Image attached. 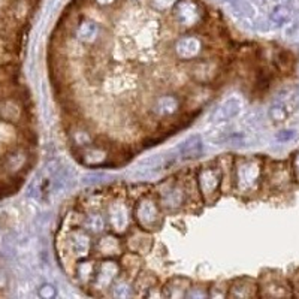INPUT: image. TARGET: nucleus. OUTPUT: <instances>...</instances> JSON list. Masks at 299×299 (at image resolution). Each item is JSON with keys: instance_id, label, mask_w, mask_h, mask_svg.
I'll list each match as a JSON object with an SVG mask.
<instances>
[{"instance_id": "obj_2", "label": "nucleus", "mask_w": 299, "mask_h": 299, "mask_svg": "<svg viewBox=\"0 0 299 299\" xmlns=\"http://www.w3.org/2000/svg\"><path fill=\"white\" fill-rule=\"evenodd\" d=\"M205 6L201 0H177L169 11L171 20L179 29L192 30L198 27L205 18Z\"/></svg>"}, {"instance_id": "obj_16", "label": "nucleus", "mask_w": 299, "mask_h": 299, "mask_svg": "<svg viewBox=\"0 0 299 299\" xmlns=\"http://www.w3.org/2000/svg\"><path fill=\"white\" fill-rule=\"evenodd\" d=\"M179 108V100L174 94H165L154 100L151 109L157 117H169L174 116Z\"/></svg>"}, {"instance_id": "obj_25", "label": "nucleus", "mask_w": 299, "mask_h": 299, "mask_svg": "<svg viewBox=\"0 0 299 299\" xmlns=\"http://www.w3.org/2000/svg\"><path fill=\"white\" fill-rule=\"evenodd\" d=\"M106 160V153L100 148H87L81 154V162L86 166H97Z\"/></svg>"}, {"instance_id": "obj_27", "label": "nucleus", "mask_w": 299, "mask_h": 299, "mask_svg": "<svg viewBox=\"0 0 299 299\" xmlns=\"http://www.w3.org/2000/svg\"><path fill=\"white\" fill-rule=\"evenodd\" d=\"M142 165L145 168H150V169H166L169 165H171V160L168 159L166 154H154L148 159L142 160Z\"/></svg>"}, {"instance_id": "obj_11", "label": "nucleus", "mask_w": 299, "mask_h": 299, "mask_svg": "<svg viewBox=\"0 0 299 299\" xmlns=\"http://www.w3.org/2000/svg\"><path fill=\"white\" fill-rule=\"evenodd\" d=\"M229 298H254L259 296V286L253 278L241 277L232 281L228 287Z\"/></svg>"}, {"instance_id": "obj_19", "label": "nucleus", "mask_w": 299, "mask_h": 299, "mask_svg": "<svg viewBox=\"0 0 299 299\" xmlns=\"http://www.w3.org/2000/svg\"><path fill=\"white\" fill-rule=\"evenodd\" d=\"M179 154L182 156V159L187 160H193L202 156L204 153V142L202 138L199 135H192L187 139H184L178 147Z\"/></svg>"}, {"instance_id": "obj_6", "label": "nucleus", "mask_w": 299, "mask_h": 299, "mask_svg": "<svg viewBox=\"0 0 299 299\" xmlns=\"http://www.w3.org/2000/svg\"><path fill=\"white\" fill-rule=\"evenodd\" d=\"M130 209L123 199H114L105 209V218L116 235H124L130 228Z\"/></svg>"}, {"instance_id": "obj_9", "label": "nucleus", "mask_w": 299, "mask_h": 299, "mask_svg": "<svg viewBox=\"0 0 299 299\" xmlns=\"http://www.w3.org/2000/svg\"><path fill=\"white\" fill-rule=\"evenodd\" d=\"M67 250L72 256L78 257V259H84L91 253L93 248V242L89 232H86L84 229H75L72 232H69L67 239Z\"/></svg>"}, {"instance_id": "obj_1", "label": "nucleus", "mask_w": 299, "mask_h": 299, "mask_svg": "<svg viewBox=\"0 0 299 299\" xmlns=\"http://www.w3.org/2000/svg\"><path fill=\"white\" fill-rule=\"evenodd\" d=\"M232 182L234 189L241 195H251L257 192L264 177V165L259 157L241 156L234 160L232 166Z\"/></svg>"}, {"instance_id": "obj_4", "label": "nucleus", "mask_w": 299, "mask_h": 299, "mask_svg": "<svg viewBox=\"0 0 299 299\" xmlns=\"http://www.w3.org/2000/svg\"><path fill=\"white\" fill-rule=\"evenodd\" d=\"M223 181V174L220 168L215 166H202L198 172L196 182H198V190L204 201L207 204L215 202V199L220 195V187Z\"/></svg>"}, {"instance_id": "obj_13", "label": "nucleus", "mask_w": 299, "mask_h": 299, "mask_svg": "<svg viewBox=\"0 0 299 299\" xmlns=\"http://www.w3.org/2000/svg\"><path fill=\"white\" fill-rule=\"evenodd\" d=\"M217 64L214 61H209V60H201V61H196L192 64L190 67V77L199 83V84H208L211 83L215 75L218 73L217 72Z\"/></svg>"}, {"instance_id": "obj_20", "label": "nucleus", "mask_w": 299, "mask_h": 299, "mask_svg": "<svg viewBox=\"0 0 299 299\" xmlns=\"http://www.w3.org/2000/svg\"><path fill=\"white\" fill-rule=\"evenodd\" d=\"M23 117V109L20 102L15 99H5L0 102V119L9 123H18Z\"/></svg>"}, {"instance_id": "obj_8", "label": "nucleus", "mask_w": 299, "mask_h": 299, "mask_svg": "<svg viewBox=\"0 0 299 299\" xmlns=\"http://www.w3.org/2000/svg\"><path fill=\"white\" fill-rule=\"evenodd\" d=\"M204 50L202 41L195 34H184L179 36L174 42V54L178 60L182 61H192L196 60Z\"/></svg>"}, {"instance_id": "obj_23", "label": "nucleus", "mask_w": 299, "mask_h": 299, "mask_svg": "<svg viewBox=\"0 0 299 299\" xmlns=\"http://www.w3.org/2000/svg\"><path fill=\"white\" fill-rule=\"evenodd\" d=\"M94 271H96V265L94 262H90V260H84V262H80L75 268V275H77V280L81 286H90L91 284V280L94 277Z\"/></svg>"}, {"instance_id": "obj_32", "label": "nucleus", "mask_w": 299, "mask_h": 299, "mask_svg": "<svg viewBox=\"0 0 299 299\" xmlns=\"http://www.w3.org/2000/svg\"><path fill=\"white\" fill-rule=\"evenodd\" d=\"M208 296V292L204 289V287H192L187 290L185 293V298H207Z\"/></svg>"}, {"instance_id": "obj_17", "label": "nucleus", "mask_w": 299, "mask_h": 299, "mask_svg": "<svg viewBox=\"0 0 299 299\" xmlns=\"http://www.w3.org/2000/svg\"><path fill=\"white\" fill-rule=\"evenodd\" d=\"M190 289V280L185 277H174L168 280L165 287L162 289V296L171 299L185 298L187 290Z\"/></svg>"}, {"instance_id": "obj_34", "label": "nucleus", "mask_w": 299, "mask_h": 299, "mask_svg": "<svg viewBox=\"0 0 299 299\" xmlns=\"http://www.w3.org/2000/svg\"><path fill=\"white\" fill-rule=\"evenodd\" d=\"M292 136H293V130H284V132H281V133L277 135V138H278L280 141H287V139H290Z\"/></svg>"}, {"instance_id": "obj_22", "label": "nucleus", "mask_w": 299, "mask_h": 299, "mask_svg": "<svg viewBox=\"0 0 299 299\" xmlns=\"http://www.w3.org/2000/svg\"><path fill=\"white\" fill-rule=\"evenodd\" d=\"M105 228H106V218L99 212H90L83 223V229L89 232L90 235H100L105 231Z\"/></svg>"}, {"instance_id": "obj_3", "label": "nucleus", "mask_w": 299, "mask_h": 299, "mask_svg": "<svg viewBox=\"0 0 299 299\" xmlns=\"http://www.w3.org/2000/svg\"><path fill=\"white\" fill-rule=\"evenodd\" d=\"M133 218L142 231H159L163 223V211L160 208L159 199L151 195L139 198L133 208Z\"/></svg>"}, {"instance_id": "obj_28", "label": "nucleus", "mask_w": 299, "mask_h": 299, "mask_svg": "<svg viewBox=\"0 0 299 299\" xmlns=\"http://www.w3.org/2000/svg\"><path fill=\"white\" fill-rule=\"evenodd\" d=\"M157 284V280H156V277L153 275V274H150V272H142V274H138V278H136V283H135V286H133V290L136 292V289H144V292H142V296L145 295V292L151 289V287H154Z\"/></svg>"}, {"instance_id": "obj_24", "label": "nucleus", "mask_w": 299, "mask_h": 299, "mask_svg": "<svg viewBox=\"0 0 299 299\" xmlns=\"http://www.w3.org/2000/svg\"><path fill=\"white\" fill-rule=\"evenodd\" d=\"M109 293L114 298H130V296H135L133 286L126 278H117L113 283V286L109 287Z\"/></svg>"}, {"instance_id": "obj_31", "label": "nucleus", "mask_w": 299, "mask_h": 299, "mask_svg": "<svg viewBox=\"0 0 299 299\" xmlns=\"http://www.w3.org/2000/svg\"><path fill=\"white\" fill-rule=\"evenodd\" d=\"M39 296L44 299H53L57 296V289L53 284H44L39 289Z\"/></svg>"}, {"instance_id": "obj_29", "label": "nucleus", "mask_w": 299, "mask_h": 299, "mask_svg": "<svg viewBox=\"0 0 299 299\" xmlns=\"http://www.w3.org/2000/svg\"><path fill=\"white\" fill-rule=\"evenodd\" d=\"M72 141L77 147H89L91 144V136L87 130L77 127L72 130Z\"/></svg>"}, {"instance_id": "obj_15", "label": "nucleus", "mask_w": 299, "mask_h": 299, "mask_svg": "<svg viewBox=\"0 0 299 299\" xmlns=\"http://www.w3.org/2000/svg\"><path fill=\"white\" fill-rule=\"evenodd\" d=\"M126 245L130 253H135L138 256L139 254L144 256V254L150 253L153 248V238L147 231H136L127 238Z\"/></svg>"}, {"instance_id": "obj_14", "label": "nucleus", "mask_w": 299, "mask_h": 299, "mask_svg": "<svg viewBox=\"0 0 299 299\" xmlns=\"http://www.w3.org/2000/svg\"><path fill=\"white\" fill-rule=\"evenodd\" d=\"M241 109H242V103L238 97H229L215 109V113L212 116V121L225 123V121L237 119L241 114Z\"/></svg>"}, {"instance_id": "obj_30", "label": "nucleus", "mask_w": 299, "mask_h": 299, "mask_svg": "<svg viewBox=\"0 0 299 299\" xmlns=\"http://www.w3.org/2000/svg\"><path fill=\"white\" fill-rule=\"evenodd\" d=\"M271 20L275 23V24H286L289 20H290V14L287 9L284 8H277L272 14H271Z\"/></svg>"}, {"instance_id": "obj_21", "label": "nucleus", "mask_w": 299, "mask_h": 299, "mask_svg": "<svg viewBox=\"0 0 299 299\" xmlns=\"http://www.w3.org/2000/svg\"><path fill=\"white\" fill-rule=\"evenodd\" d=\"M269 184L277 189H286L290 185V172L286 163H275L269 172Z\"/></svg>"}, {"instance_id": "obj_7", "label": "nucleus", "mask_w": 299, "mask_h": 299, "mask_svg": "<svg viewBox=\"0 0 299 299\" xmlns=\"http://www.w3.org/2000/svg\"><path fill=\"white\" fill-rule=\"evenodd\" d=\"M120 274H121V265H120L117 260H114L113 257H106L105 260H102L96 267L94 277H93L90 286L96 292L109 290V287L119 278Z\"/></svg>"}, {"instance_id": "obj_33", "label": "nucleus", "mask_w": 299, "mask_h": 299, "mask_svg": "<svg viewBox=\"0 0 299 299\" xmlns=\"http://www.w3.org/2000/svg\"><path fill=\"white\" fill-rule=\"evenodd\" d=\"M292 171H293L296 181L299 182V151H296L292 157Z\"/></svg>"}, {"instance_id": "obj_10", "label": "nucleus", "mask_w": 299, "mask_h": 299, "mask_svg": "<svg viewBox=\"0 0 299 299\" xmlns=\"http://www.w3.org/2000/svg\"><path fill=\"white\" fill-rule=\"evenodd\" d=\"M259 289L262 292H259L260 296H268V298H275V296H290L292 292L289 290V284L287 281L275 274H269L264 275L259 284Z\"/></svg>"}, {"instance_id": "obj_26", "label": "nucleus", "mask_w": 299, "mask_h": 299, "mask_svg": "<svg viewBox=\"0 0 299 299\" xmlns=\"http://www.w3.org/2000/svg\"><path fill=\"white\" fill-rule=\"evenodd\" d=\"M289 116H290V109L287 102H277L269 108V119L274 123H283L289 119Z\"/></svg>"}, {"instance_id": "obj_18", "label": "nucleus", "mask_w": 299, "mask_h": 299, "mask_svg": "<svg viewBox=\"0 0 299 299\" xmlns=\"http://www.w3.org/2000/svg\"><path fill=\"white\" fill-rule=\"evenodd\" d=\"M123 244L116 235H105L97 241L96 244V251L102 257H116L120 256L123 251Z\"/></svg>"}, {"instance_id": "obj_12", "label": "nucleus", "mask_w": 299, "mask_h": 299, "mask_svg": "<svg viewBox=\"0 0 299 299\" xmlns=\"http://www.w3.org/2000/svg\"><path fill=\"white\" fill-rule=\"evenodd\" d=\"M100 33V26L96 20L84 17L75 27V38L80 44L91 45L97 41Z\"/></svg>"}, {"instance_id": "obj_5", "label": "nucleus", "mask_w": 299, "mask_h": 299, "mask_svg": "<svg viewBox=\"0 0 299 299\" xmlns=\"http://www.w3.org/2000/svg\"><path fill=\"white\" fill-rule=\"evenodd\" d=\"M189 192L177 181H166L159 192V204L163 212L172 214L182 208L187 202Z\"/></svg>"}]
</instances>
